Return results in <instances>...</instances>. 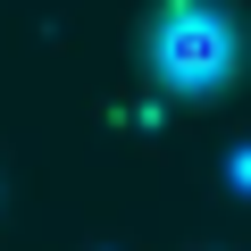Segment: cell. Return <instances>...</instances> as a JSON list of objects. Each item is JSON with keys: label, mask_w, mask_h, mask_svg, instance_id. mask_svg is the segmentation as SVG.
I'll return each mask as SVG.
<instances>
[{"label": "cell", "mask_w": 251, "mask_h": 251, "mask_svg": "<svg viewBox=\"0 0 251 251\" xmlns=\"http://www.w3.org/2000/svg\"><path fill=\"white\" fill-rule=\"evenodd\" d=\"M234 67V34H226V17H209V9H168L159 17V75H176V84H218Z\"/></svg>", "instance_id": "6da1fadb"}]
</instances>
